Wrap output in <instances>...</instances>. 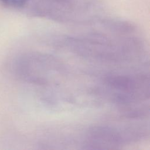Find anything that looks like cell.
Instances as JSON below:
<instances>
[{
    "label": "cell",
    "mask_w": 150,
    "mask_h": 150,
    "mask_svg": "<svg viewBox=\"0 0 150 150\" xmlns=\"http://www.w3.org/2000/svg\"><path fill=\"white\" fill-rule=\"evenodd\" d=\"M5 4L12 7L22 6L28 0H1Z\"/></svg>",
    "instance_id": "6da1fadb"
}]
</instances>
